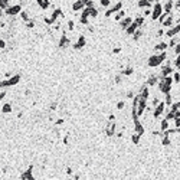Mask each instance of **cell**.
<instances>
[{"mask_svg": "<svg viewBox=\"0 0 180 180\" xmlns=\"http://www.w3.org/2000/svg\"><path fill=\"white\" fill-rule=\"evenodd\" d=\"M164 33H166V29L164 28H159V29L156 30V38H163Z\"/></svg>", "mask_w": 180, "mask_h": 180, "instance_id": "83f0119b", "label": "cell"}, {"mask_svg": "<svg viewBox=\"0 0 180 180\" xmlns=\"http://www.w3.org/2000/svg\"><path fill=\"white\" fill-rule=\"evenodd\" d=\"M117 133V121H108L105 126V135L107 137H113Z\"/></svg>", "mask_w": 180, "mask_h": 180, "instance_id": "52a82bcc", "label": "cell"}, {"mask_svg": "<svg viewBox=\"0 0 180 180\" xmlns=\"http://www.w3.org/2000/svg\"><path fill=\"white\" fill-rule=\"evenodd\" d=\"M141 15L144 17H148L151 16V7H147V9H141Z\"/></svg>", "mask_w": 180, "mask_h": 180, "instance_id": "4dcf8cb0", "label": "cell"}, {"mask_svg": "<svg viewBox=\"0 0 180 180\" xmlns=\"http://www.w3.org/2000/svg\"><path fill=\"white\" fill-rule=\"evenodd\" d=\"M13 111V107L10 102H4L3 105H2V113L3 114H10Z\"/></svg>", "mask_w": 180, "mask_h": 180, "instance_id": "7402d4cb", "label": "cell"}, {"mask_svg": "<svg viewBox=\"0 0 180 180\" xmlns=\"http://www.w3.org/2000/svg\"><path fill=\"white\" fill-rule=\"evenodd\" d=\"M179 54H180V42L177 43V45L174 46V48H173V55L176 56V55H179Z\"/></svg>", "mask_w": 180, "mask_h": 180, "instance_id": "8d00e7d4", "label": "cell"}, {"mask_svg": "<svg viewBox=\"0 0 180 180\" xmlns=\"http://www.w3.org/2000/svg\"><path fill=\"white\" fill-rule=\"evenodd\" d=\"M177 35H180V23H176L174 26H172V28L166 29L164 36L170 39V38H173V36H177Z\"/></svg>", "mask_w": 180, "mask_h": 180, "instance_id": "9c48e42d", "label": "cell"}, {"mask_svg": "<svg viewBox=\"0 0 180 180\" xmlns=\"http://www.w3.org/2000/svg\"><path fill=\"white\" fill-rule=\"evenodd\" d=\"M159 81H160V74L159 75H157V74H150L146 79V85L150 87V88H154V87H157Z\"/></svg>", "mask_w": 180, "mask_h": 180, "instance_id": "ba28073f", "label": "cell"}, {"mask_svg": "<svg viewBox=\"0 0 180 180\" xmlns=\"http://www.w3.org/2000/svg\"><path fill=\"white\" fill-rule=\"evenodd\" d=\"M180 42V36L179 35H177V36H173V38H170L169 39V48H170V49H173V48H174V46L177 45V43Z\"/></svg>", "mask_w": 180, "mask_h": 180, "instance_id": "44dd1931", "label": "cell"}, {"mask_svg": "<svg viewBox=\"0 0 180 180\" xmlns=\"http://www.w3.org/2000/svg\"><path fill=\"white\" fill-rule=\"evenodd\" d=\"M121 48H120V46H117V48H114V49H113V54L114 55H118V54H120V52H121Z\"/></svg>", "mask_w": 180, "mask_h": 180, "instance_id": "ab89813d", "label": "cell"}, {"mask_svg": "<svg viewBox=\"0 0 180 180\" xmlns=\"http://www.w3.org/2000/svg\"><path fill=\"white\" fill-rule=\"evenodd\" d=\"M163 3H160V2H156L153 4V7H151V20L153 22H157L159 20V17L163 15Z\"/></svg>", "mask_w": 180, "mask_h": 180, "instance_id": "3957f363", "label": "cell"}, {"mask_svg": "<svg viewBox=\"0 0 180 180\" xmlns=\"http://www.w3.org/2000/svg\"><path fill=\"white\" fill-rule=\"evenodd\" d=\"M23 117V113H17V118H22Z\"/></svg>", "mask_w": 180, "mask_h": 180, "instance_id": "ee69618b", "label": "cell"}, {"mask_svg": "<svg viewBox=\"0 0 180 180\" xmlns=\"http://www.w3.org/2000/svg\"><path fill=\"white\" fill-rule=\"evenodd\" d=\"M7 96V91L6 89H3V91H0V101H3L4 98Z\"/></svg>", "mask_w": 180, "mask_h": 180, "instance_id": "74e56055", "label": "cell"}, {"mask_svg": "<svg viewBox=\"0 0 180 180\" xmlns=\"http://www.w3.org/2000/svg\"><path fill=\"white\" fill-rule=\"evenodd\" d=\"M174 9H176V10L180 9V0H176V2H174Z\"/></svg>", "mask_w": 180, "mask_h": 180, "instance_id": "60d3db41", "label": "cell"}, {"mask_svg": "<svg viewBox=\"0 0 180 180\" xmlns=\"http://www.w3.org/2000/svg\"><path fill=\"white\" fill-rule=\"evenodd\" d=\"M172 76H173V82H174L176 85H179L180 84V71H177V69H176V71L173 72Z\"/></svg>", "mask_w": 180, "mask_h": 180, "instance_id": "484cf974", "label": "cell"}, {"mask_svg": "<svg viewBox=\"0 0 180 180\" xmlns=\"http://www.w3.org/2000/svg\"><path fill=\"white\" fill-rule=\"evenodd\" d=\"M122 79H124V75H122L121 72H118V74H115V76H114V82L117 85H120L122 82Z\"/></svg>", "mask_w": 180, "mask_h": 180, "instance_id": "4316f807", "label": "cell"}, {"mask_svg": "<svg viewBox=\"0 0 180 180\" xmlns=\"http://www.w3.org/2000/svg\"><path fill=\"white\" fill-rule=\"evenodd\" d=\"M138 28H140V26H138L137 23H135V22H133V23H131V25L126 29V33L128 35V36H133V35H134V32L138 29Z\"/></svg>", "mask_w": 180, "mask_h": 180, "instance_id": "ffe728a7", "label": "cell"}, {"mask_svg": "<svg viewBox=\"0 0 180 180\" xmlns=\"http://www.w3.org/2000/svg\"><path fill=\"white\" fill-rule=\"evenodd\" d=\"M122 0H118L117 3H114V4H111L107 10H105V17L108 19V17H111V15H114V13H117L118 10H121L122 9Z\"/></svg>", "mask_w": 180, "mask_h": 180, "instance_id": "5b68a950", "label": "cell"}, {"mask_svg": "<svg viewBox=\"0 0 180 180\" xmlns=\"http://www.w3.org/2000/svg\"><path fill=\"white\" fill-rule=\"evenodd\" d=\"M167 58H169L167 50H164V52H159V54H153V55H150V56H148V59H147V66H148V68L161 66V65H163V62Z\"/></svg>", "mask_w": 180, "mask_h": 180, "instance_id": "6da1fadb", "label": "cell"}, {"mask_svg": "<svg viewBox=\"0 0 180 180\" xmlns=\"http://www.w3.org/2000/svg\"><path fill=\"white\" fill-rule=\"evenodd\" d=\"M108 121H115V115L114 114H109L108 115Z\"/></svg>", "mask_w": 180, "mask_h": 180, "instance_id": "b9f144b4", "label": "cell"}, {"mask_svg": "<svg viewBox=\"0 0 180 180\" xmlns=\"http://www.w3.org/2000/svg\"><path fill=\"white\" fill-rule=\"evenodd\" d=\"M133 22H134V17H133V16H126L121 22H118V23H120V28H121L122 30H126L127 28L133 23Z\"/></svg>", "mask_w": 180, "mask_h": 180, "instance_id": "5bb4252c", "label": "cell"}, {"mask_svg": "<svg viewBox=\"0 0 180 180\" xmlns=\"http://www.w3.org/2000/svg\"><path fill=\"white\" fill-rule=\"evenodd\" d=\"M23 10V6L20 3H16V4H10L6 10H4V15L7 17H13V16H19V13Z\"/></svg>", "mask_w": 180, "mask_h": 180, "instance_id": "277c9868", "label": "cell"}, {"mask_svg": "<svg viewBox=\"0 0 180 180\" xmlns=\"http://www.w3.org/2000/svg\"><path fill=\"white\" fill-rule=\"evenodd\" d=\"M56 109H58V102H56V101H55V102H50L49 104V111L50 113H52V111H56Z\"/></svg>", "mask_w": 180, "mask_h": 180, "instance_id": "d6a6232c", "label": "cell"}, {"mask_svg": "<svg viewBox=\"0 0 180 180\" xmlns=\"http://www.w3.org/2000/svg\"><path fill=\"white\" fill-rule=\"evenodd\" d=\"M169 49V43L164 42V41H160V42H157L154 45V48H153V50H154L156 54H159V52H164V50Z\"/></svg>", "mask_w": 180, "mask_h": 180, "instance_id": "7c38bea8", "label": "cell"}, {"mask_svg": "<svg viewBox=\"0 0 180 180\" xmlns=\"http://www.w3.org/2000/svg\"><path fill=\"white\" fill-rule=\"evenodd\" d=\"M7 48V43H6V39H3V38H0V49H6Z\"/></svg>", "mask_w": 180, "mask_h": 180, "instance_id": "d590c367", "label": "cell"}, {"mask_svg": "<svg viewBox=\"0 0 180 180\" xmlns=\"http://www.w3.org/2000/svg\"><path fill=\"white\" fill-rule=\"evenodd\" d=\"M85 45H87V38H85L84 35H79L78 36V39H76V42L72 45V48L75 50H81V49H84Z\"/></svg>", "mask_w": 180, "mask_h": 180, "instance_id": "30bf717a", "label": "cell"}, {"mask_svg": "<svg viewBox=\"0 0 180 180\" xmlns=\"http://www.w3.org/2000/svg\"><path fill=\"white\" fill-rule=\"evenodd\" d=\"M173 127H176V128H180V117H174L173 120Z\"/></svg>", "mask_w": 180, "mask_h": 180, "instance_id": "836d02e7", "label": "cell"}, {"mask_svg": "<svg viewBox=\"0 0 180 180\" xmlns=\"http://www.w3.org/2000/svg\"><path fill=\"white\" fill-rule=\"evenodd\" d=\"M126 16H127V10H126V9H121V10H118L117 13H114V20H115V22H121Z\"/></svg>", "mask_w": 180, "mask_h": 180, "instance_id": "ac0fdd59", "label": "cell"}, {"mask_svg": "<svg viewBox=\"0 0 180 180\" xmlns=\"http://www.w3.org/2000/svg\"><path fill=\"white\" fill-rule=\"evenodd\" d=\"M65 124V120L63 118H58L56 121H55V126H63Z\"/></svg>", "mask_w": 180, "mask_h": 180, "instance_id": "f35d334b", "label": "cell"}, {"mask_svg": "<svg viewBox=\"0 0 180 180\" xmlns=\"http://www.w3.org/2000/svg\"><path fill=\"white\" fill-rule=\"evenodd\" d=\"M140 140H141V135L133 131V134H131V143H133L134 146H138V144H140Z\"/></svg>", "mask_w": 180, "mask_h": 180, "instance_id": "603a6c76", "label": "cell"}, {"mask_svg": "<svg viewBox=\"0 0 180 180\" xmlns=\"http://www.w3.org/2000/svg\"><path fill=\"white\" fill-rule=\"evenodd\" d=\"M134 95H135V92L133 91V89H130V91L126 94V98H127V100H133V98H134Z\"/></svg>", "mask_w": 180, "mask_h": 180, "instance_id": "e575fe53", "label": "cell"}, {"mask_svg": "<svg viewBox=\"0 0 180 180\" xmlns=\"http://www.w3.org/2000/svg\"><path fill=\"white\" fill-rule=\"evenodd\" d=\"M65 172H66L68 176H71V174H72V167H66V170H65Z\"/></svg>", "mask_w": 180, "mask_h": 180, "instance_id": "7bdbcfd3", "label": "cell"}, {"mask_svg": "<svg viewBox=\"0 0 180 180\" xmlns=\"http://www.w3.org/2000/svg\"><path fill=\"white\" fill-rule=\"evenodd\" d=\"M121 74L124 76H131L134 74V66L133 65H127V66H124V69H121Z\"/></svg>", "mask_w": 180, "mask_h": 180, "instance_id": "d6986e66", "label": "cell"}, {"mask_svg": "<svg viewBox=\"0 0 180 180\" xmlns=\"http://www.w3.org/2000/svg\"><path fill=\"white\" fill-rule=\"evenodd\" d=\"M84 7H85L84 0H75V2H72V4H71L72 12H81V10H84Z\"/></svg>", "mask_w": 180, "mask_h": 180, "instance_id": "4fadbf2b", "label": "cell"}, {"mask_svg": "<svg viewBox=\"0 0 180 180\" xmlns=\"http://www.w3.org/2000/svg\"><path fill=\"white\" fill-rule=\"evenodd\" d=\"M173 2H176V0H173Z\"/></svg>", "mask_w": 180, "mask_h": 180, "instance_id": "f6af8a7d", "label": "cell"}, {"mask_svg": "<svg viewBox=\"0 0 180 180\" xmlns=\"http://www.w3.org/2000/svg\"><path fill=\"white\" fill-rule=\"evenodd\" d=\"M169 15H170V13L163 12V15H161V16L159 17V20H157V22H159L160 25H161V23H163V22H164V20H166V19H167V17H169Z\"/></svg>", "mask_w": 180, "mask_h": 180, "instance_id": "1f68e13d", "label": "cell"}, {"mask_svg": "<svg viewBox=\"0 0 180 180\" xmlns=\"http://www.w3.org/2000/svg\"><path fill=\"white\" fill-rule=\"evenodd\" d=\"M100 6L101 7L108 9L109 6H111V0H100Z\"/></svg>", "mask_w": 180, "mask_h": 180, "instance_id": "f546056e", "label": "cell"}, {"mask_svg": "<svg viewBox=\"0 0 180 180\" xmlns=\"http://www.w3.org/2000/svg\"><path fill=\"white\" fill-rule=\"evenodd\" d=\"M164 111H166V104H164V101H161L157 107H154V108H153L151 115H153V118H154V120H160V118H161V115L164 114Z\"/></svg>", "mask_w": 180, "mask_h": 180, "instance_id": "8992f818", "label": "cell"}, {"mask_svg": "<svg viewBox=\"0 0 180 180\" xmlns=\"http://www.w3.org/2000/svg\"><path fill=\"white\" fill-rule=\"evenodd\" d=\"M19 17H20L22 22H29L30 19H33V16L30 15V12L28 10V9H23V10L19 13Z\"/></svg>", "mask_w": 180, "mask_h": 180, "instance_id": "2e32d148", "label": "cell"}, {"mask_svg": "<svg viewBox=\"0 0 180 180\" xmlns=\"http://www.w3.org/2000/svg\"><path fill=\"white\" fill-rule=\"evenodd\" d=\"M124 108H126V101L120 100L117 102V109H118V111H124Z\"/></svg>", "mask_w": 180, "mask_h": 180, "instance_id": "f1b7e54d", "label": "cell"}, {"mask_svg": "<svg viewBox=\"0 0 180 180\" xmlns=\"http://www.w3.org/2000/svg\"><path fill=\"white\" fill-rule=\"evenodd\" d=\"M25 26H26V29H35L36 28V20L35 19H30L29 22H25Z\"/></svg>", "mask_w": 180, "mask_h": 180, "instance_id": "d4e9b609", "label": "cell"}, {"mask_svg": "<svg viewBox=\"0 0 180 180\" xmlns=\"http://www.w3.org/2000/svg\"><path fill=\"white\" fill-rule=\"evenodd\" d=\"M144 35H146V30L143 29V28H138V29L134 32V35H133V41H134V42H138Z\"/></svg>", "mask_w": 180, "mask_h": 180, "instance_id": "e0dca14e", "label": "cell"}, {"mask_svg": "<svg viewBox=\"0 0 180 180\" xmlns=\"http://www.w3.org/2000/svg\"><path fill=\"white\" fill-rule=\"evenodd\" d=\"M163 10L166 13H172L173 10H174V2H173V0H164Z\"/></svg>", "mask_w": 180, "mask_h": 180, "instance_id": "9a60e30c", "label": "cell"}, {"mask_svg": "<svg viewBox=\"0 0 180 180\" xmlns=\"http://www.w3.org/2000/svg\"><path fill=\"white\" fill-rule=\"evenodd\" d=\"M71 45V39L68 35H61V38L58 41V48L59 49H66L68 46Z\"/></svg>", "mask_w": 180, "mask_h": 180, "instance_id": "8fae6325", "label": "cell"}, {"mask_svg": "<svg viewBox=\"0 0 180 180\" xmlns=\"http://www.w3.org/2000/svg\"><path fill=\"white\" fill-rule=\"evenodd\" d=\"M173 76L169 75V76H160V81L157 84V89H159L160 94H167V92H172L173 88Z\"/></svg>", "mask_w": 180, "mask_h": 180, "instance_id": "7a4b0ae2", "label": "cell"}, {"mask_svg": "<svg viewBox=\"0 0 180 180\" xmlns=\"http://www.w3.org/2000/svg\"><path fill=\"white\" fill-rule=\"evenodd\" d=\"M66 29H68V32H74V30H75V20H74V19H68Z\"/></svg>", "mask_w": 180, "mask_h": 180, "instance_id": "cb8c5ba5", "label": "cell"}]
</instances>
